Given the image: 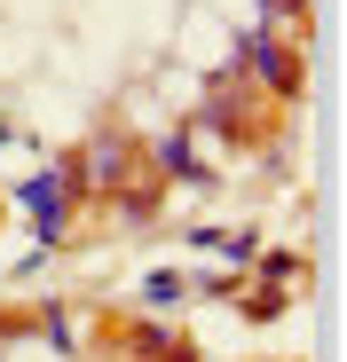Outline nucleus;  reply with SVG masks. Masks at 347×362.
Instances as JSON below:
<instances>
[{
  "label": "nucleus",
  "mask_w": 347,
  "mask_h": 362,
  "mask_svg": "<svg viewBox=\"0 0 347 362\" xmlns=\"http://www.w3.org/2000/svg\"><path fill=\"white\" fill-rule=\"evenodd\" d=\"M119 173H127V150L103 142V150H95V181H119Z\"/></svg>",
  "instance_id": "obj_1"
}]
</instances>
